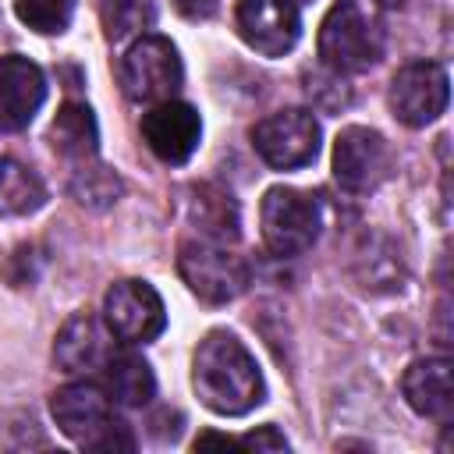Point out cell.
Returning <instances> with one entry per match:
<instances>
[{"label": "cell", "instance_id": "8992f818", "mask_svg": "<svg viewBox=\"0 0 454 454\" xmlns=\"http://www.w3.org/2000/svg\"><path fill=\"white\" fill-rule=\"evenodd\" d=\"M177 273L188 291L209 305H227L248 287V266L216 241H184L177 248Z\"/></svg>", "mask_w": 454, "mask_h": 454}, {"label": "cell", "instance_id": "d6986e66", "mask_svg": "<svg viewBox=\"0 0 454 454\" xmlns=\"http://www.w3.org/2000/svg\"><path fill=\"white\" fill-rule=\"evenodd\" d=\"M121 192H124L121 177H117L110 167L96 163V160L78 163L74 174H71V195H74L82 206H89V209H106V206H114V202L121 199Z\"/></svg>", "mask_w": 454, "mask_h": 454}, {"label": "cell", "instance_id": "5bb4252c", "mask_svg": "<svg viewBox=\"0 0 454 454\" xmlns=\"http://www.w3.org/2000/svg\"><path fill=\"white\" fill-rule=\"evenodd\" d=\"M401 394L411 411L422 419H447L454 408L450 362L447 358H415L401 376Z\"/></svg>", "mask_w": 454, "mask_h": 454}, {"label": "cell", "instance_id": "7c38bea8", "mask_svg": "<svg viewBox=\"0 0 454 454\" xmlns=\"http://www.w3.org/2000/svg\"><path fill=\"white\" fill-rule=\"evenodd\" d=\"M142 138L156 160L174 163V167L188 163L192 153L199 149V138H202L199 110L192 103H181V99H160L142 117Z\"/></svg>", "mask_w": 454, "mask_h": 454}, {"label": "cell", "instance_id": "ac0fdd59", "mask_svg": "<svg viewBox=\"0 0 454 454\" xmlns=\"http://www.w3.org/2000/svg\"><path fill=\"white\" fill-rule=\"evenodd\" d=\"M43 202H46L43 181L28 167L0 156V216H25L35 213Z\"/></svg>", "mask_w": 454, "mask_h": 454}, {"label": "cell", "instance_id": "7a4b0ae2", "mask_svg": "<svg viewBox=\"0 0 454 454\" xmlns=\"http://www.w3.org/2000/svg\"><path fill=\"white\" fill-rule=\"evenodd\" d=\"M50 411L64 436L92 450H131L135 440L110 411V394L96 383H67L53 394Z\"/></svg>", "mask_w": 454, "mask_h": 454}, {"label": "cell", "instance_id": "4fadbf2b", "mask_svg": "<svg viewBox=\"0 0 454 454\" xmlns=\"http://www.w3.org/2000/svg\"><path fill=\"white\" fill-rule=\"evenodd\" d=\"M46 99V78L28 57H0V131H21Z\"/></svg>", "mask_w": 454, "mask_h": 454}, {"label": "cell", "instance_id": "d4e9b609", "mask_svg": "<svg viewBox=\"0 0 454 454\" xmlns=\"http://www.w3.org/2000/svg\"><path fill=\"white\" fill-rule=\"evenodd\" d=\"M376 4H380V7H401L404 0H376Z\"/></svg>", "mask_w": 454, "mask_h": 454}, {"label": "cell", "instance_id": "5b68a950", "mask_svg": "<svg viewBox=\"0 0 454 454\" xmlns=\"http://www.w3.org/2000/svg\"><path fill=\"white\" fill-rule=\"evenodd\" d=\"M262 241L273 255H301L319 238V202L298 188H270L259 206Z\"/></svg>", "mask_w": 454, "mask_h": 454}, {"label": "cell", "instance_id": "9a60e30c", "mask_svg": "<svg viewBox=\"0 0 454 454\" xmlns=\"http://www.w3.org/2000/svg\"><path fill=\"white\" fill-rule=\"evenodd\" d=\"M53 358L64 372H85L106 362V337L89 312H74L53 344Z\"/></svg>", "mask_w": 454, "mask_h": 454}, {"label": "cell", "instance_id": "ba28073f", "mask_svg": "<svg viewBox=\"0 0 454 454\" xmlns=\"http://www.w3.org/2000/svg\"><path fill=\"white\" fill-rule=\"evenodd\" d=\"M450 99V82L447 71L433 60H419V64H404L387 89V103L390 114L404 124V128H426L433 124Z\"/></svg>", "mask_w": 454, "mask_h": 454}, {"label": "cell", "instance_id": "603a6c76", "mask_svg": "<svg viewBox=\"0 0 454 454\" xmlns=\"http://www.w3.org/2000/svg\"><path fill=\"white\" fill-rule=\"evenodd\" d=\"M238 443H241V447H255V450H259V447H266V450H284V447H287V440H284L273 426H262V429H255V433L241 436Z\"/></svg>", "mask_w": 454, "mask_h": 454}, {"label": "cell", "instance_id": "cb8c5ba5", "mask_svg": "<svg viewBox=\"0 0 454 454\" xmlns=\"http://www.w3.org/2000/svg\"><path fill=\"white\" fill-rule=\"evenodd\" d=\"M209 443H220V447H234L238 440H231V436H223V433H202V436L195 440V447H209Z\"/></svg>", "mask_w": 454, "mask_h": 454}, {"label": "cell", "instance_id": "6da1fadb", "mask_svg": "<svg viewBox=\"0 0 454 454\" xmlns=\"http://www.w3.org/2000/svg\"><path fill=\"white\" fill-rule=\"evenodd\" d=\"M192 383L199 401L216 415H248L266 401V383L255 358L227 330H213L199 340Z\"/></svg>", "mask_w": 454, "mask_h": 454}, {"label": "cell", "instance_id": "7402d4cb", "mask_svg": "<svg viewBox=\"0 0 454 454\" xmlns=\"http://www.w3.org/2000/svg\"><path fill=\"white\" fill-rule=\"evenodd\" d=\"M78 0H14V14L21 25L43 35H57L71 25Z\"/></svg>", "mask_w": 454, "mask_h": 454}, {"label": "cell", "instance_id": "30bf717a", "mask_svg": "<svg viewBox=\"0 0 454 454\" xmlns=\"http://www.w3.org/2000/svg\"><path fill=\"white\" fill-rule=\"evenodd\" d=\"M390 145L372 128H344L333 142V177L340 188L365 195L376 192L390 174Z\"/></svg>", "mask_w": 454, "mask_h": 454}, {"label": "cell", "instance_id": "8fae6325", "mask_svg": "<svg viewBox=\"0 0 454 454\" xmlns=\"http://www.w3.org/2000/svg\"><path fill=\"white\" fill-rule=\"evenodd\" d=\"M238 35L262 57H284L301 35L294 0H241L234 11Z\"/></svg>", "mask_w": 454, "mask_h": 454}, {"label": "cell", "instance_id": "ffe728a7", "mask_svg": "<svg viewBox=\"0 0 454 454\" xmlns=\"http://www.w3.org/2000/svg\"><path fill=\"white\" fill-rule=\"evenodd\" d=\"M110 39H128L156 21V0H96Z\"/></svg>", "mask_w": 454, "mask_h": 454}, {"label": "cell", "instance_id": "3957f363", "mask_svg": "<svg viewBox=\"0 0 454 454\" xmlns=\"http://www.w3.org/2000/svg\"><path fill=\"white\" fill-rule=\"evenodd\" d=\"M181 82H184V67L177 46L167 35H138L121 57V85L128 99L138 103L174 99Z\"/></svg>", "mask_w": 454, "mask_h": 454}, {"label": "cell", "instance_id": "9c48e42d", "mask_svg": "<svg viewBox=\"0 0 454 454\" xmlns=\"http://www.w3.org/2000/svg\"><path fill=\"white\" fill-rule=\"evenodd\" d=\"M103 319L124 344H149L167 326L163 298L145 280H117L103 298Z\"/></svg>", "mask_w": 454, "mask_h": 454}, {"label": "cell", "instance_id": "52a82bcc", "mask_svg": "<svg viewBox=\"0 0 454 454\" xmlns=\"http://www.w3.org/2000/svg\"><path fill=\"white\" fill-rule=\"evenodd\" d=\"M252 145L273 170H298L319 156V124L309 110H277L252 128Z\"/></svg>", "mask_w": 454, "mask_h": 454}, {"label": "cell", "instance_id": "277c9868", "mask_svg": "<svg viewBox=\"0 0 454 454\" xmlns=\"http://www.w3.org/2000/svg\"><path fill=\"white\" fill-rule=\"evenodd\" d=\"M380 53H383V39L355 4H333L326 11L319 25V60L330 71L337 74L365 71L380 60Z\"/></svg>", "mask_w": 454, "mask_h": 454}, {"label": "cell", "instance_id": "44dd1931", "mask_svg": "<svg viewBox=\"0 0 454 454\" xmlns=\"http://www.w3.org/2000/svg\"><path fill=\"white\" fill-rule=\"evenodd\" d=\"M192 206H195V220H199V227H202V238H206V241L238 238V209H234L231 195L199 188L195 199H192Z\"/></svg>", "mask_w": 454, "mask_h": 454}, {"label": "cell", "instance_id": "e0dca14e", "mask_svg": "<svg viewBox=\"0 0 454 454\" xmlns=\"http://www.w3.org/2000/svg\"><path fill=\"white\" fill-rule=\"evenodd\" d=\"M103 369H106V394L117 404L142 408L156 397V376H153L145 358H138L131 351H121V355H106Z\"/></svg>", "mask_w": 454, "mask_h": 454}, {"label": "cell", "instance_id": "2e32d148", "mask_svg": "<svg viewBox=\"0 0 454 454\" xmlns=\"http://www.w3.org/2000/svg\"><path fill=\"white\" fill-rule=\"evenodd\" d=\"M50 145L74 163H89L99 153V124L85 103H64L50 124Z\"/></svg>", "mask_w": 454, "mask_h": 454}]
</instances>
